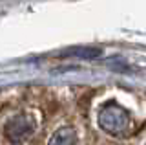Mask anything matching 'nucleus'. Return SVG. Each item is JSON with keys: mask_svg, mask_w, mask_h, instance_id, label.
<instances>
[{"mask_svg": "<svg viewBox=\"0 0 146 145\" xmlns=\"http://www.w3.org/2000/svg\"><path fill=\"white\" fill-rule=\"evenodd\" d=\"M99 125L102 130L113 134V136H121L128 130L130 125V116L128 112L117 103H108L100 108L99 112Z\"/></svg>", "mask_w": 146, "mask_h": 145, "instance_id": "obj_1", "label": "nucleus"}, {"mask_svg": "<svg viewBox=\"0 0 146 145\" xmlns=\"http://www.w3.org/2000/svg\"><path fill=\"white\" fill-rule=\"evenodd\" d=\"M35 132V119L27 114H17L4 125V134L11 143H22Z\"/></svg>", "mask_w": 146, "mask_h": 145, "instance_id": "obj_2", "label": "nucleus"}, {"mask_svg": "<svg viewBox=\"0 0 146 145\" xmlns=\"http://www.w3.org/2000/svg\"><path fill=\"white\" fill-rule=\"evenodd\" d=\"M77 142V132L71 127H62L53 134V138L49 140L48 145H73Z\"/></svg>", "mask_w": 146, "mask_h": 145, "instance_id": "obj_3", "label": "nucleus"}]
</instances>
